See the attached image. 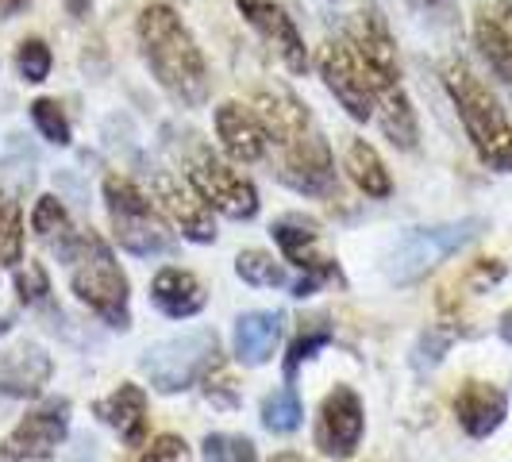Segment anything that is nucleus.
Here are the masks:
<instances>
[{"label":"nucleus","instance_id":"18","mask_svg":"<svg viewBox=\"0 0 512 462\" xmlns=\"http://www.w3.org/2000/svg\"><path fill=\"white\" fill-rule=\"evenodd\" d=\"M270 231H274L282 255L289 258V262H297L305 274L335 278V262L320 255V231H316L312 220H305V216H282Z\"/></svg>","mask_w":512,"mask_h":462},{"label":"nucleus","instance_id":"6","mask_svg":"<svg viewBox=\"0 0 512 462\" xmlns=\"http://www.w3.org/2000/svg\"><path fill=\"white\" fill-rule=\"evenodd\" d=\"M486 228V220H455V224H439V228H416L409 231L397 251L389 258V278L397 285H412L420 278H428L443 258H451L462 251L478 231Z\"/></svg>","mask_w":512,"mask_h":462},{"label":"nucleus","instance_id":"15","mask_svg":"<svg viewBox=\"0 0 512 462\" xmlns=\"http://www.w3.org/2000/svg\"><path fill=\"white\" fill-rule=\"evenodd\" d=\"M47 382H51V355L39 343H20L0 355V393L39 397Z\"/></svg>","mask_w":512,"mask_h":462},{"label":"nucleus","instance_id":"36","mask_svg":"<svg viewBox=\"0 0 512 462\" xmlns=\"http://www.w3.org/2000/svg\"><path fill=\"white\" fill-rule=\"evenodd\" d=\"M447 347V335H439V332H428L424 339H420V355H416V366H432V362H439L443 351Z\"/></svg>","mask_w":512,"mask_h":462},{"label":"nucleus","instance_id":"1","mask_svg":"<svg viewBox=\"0 0 512 462\" xmlns=\"http://www.w3.org/2000/svg\"><path fill=\"white\" fill-rule=\"evenodd\" d=\"M139 47L158 77V85L185 108H201L208 101V66L201 47L193 43L189 27L166 4H147L139 12Z\"/></svg>","mask_w":512,"mask_h":462},{"label":"nucleus","instance_id":"20","mask_svg":"<svg viewBox=\"0 0 512 462\" xmlns=\"http://www.w3.org/2000/svg\"><path fill=\"white\" fill-rule=\"evenodd\" d=\"M151 301L158 312H166L170 320H189L205 308V285L197 274L178 270V266H166L158 278L151 282Z\"/></svg>","mask_w":512,"mask_h":462},{"label":"nucleus","instance_id":"10","mask_svg":"<svg viewBox=\"0 0 512 462\" xmlns=\"http://www.w3.org/2000/svg\"><path fill=\"white\" fill-rule=\"evenodd\" d=\"M151 189H154V201L178 224L185 239H193V243H212L216 239L212 205H208L205 193L193 181H181L178 174H166L162 170V174H154Z\"/></svg>","mask_w":512,"mask_h":462},{"label":"nucleus","instance_id":"22","mask_svg":"<svg viewBox=\"0 0 512 462\" xmlns=\"http://www.w3.org/2000/svg\"><path fill=\"white\" fill-rule=\"evenodd\" d=\"M278 339H282V312H243L235 320V359L262 366L274 359Z\"/></svg>","mask_w":512,"mask_h":462},{"label":"nucleus","instance_id":"39","mask_svg":"<svg viewBox=\"0 0 512 462\" xmlns=\"http://www.w3.org/2000/svg\"><path fill=\"white\" fill-rule=\"evenodd\" d=\"M501 335H505V339L512 343V312L505 316V320H501Z\"/></svg>","mask_w":512,"mask_h":462},{"label":"nucleus","instance_id":"38","mask_svg":"<svg viewBox=\"0 0 512 462\" xmlns=\"http://www.w3.org/2000/svg\"><path fill=\"white\" fill-rule=\"evenodd\" d=\"M24 4H27V0H0V12H4V16H16Z\"/></svg>","mask_w":512,"mask_h":462},{"label":"nucleus","instance_id":"24","mask_svg":"<svg viewBox=\"0 0 512 462\" xmlns=\"http://www.w3.org/2000/svg\"><path fill=\"white\" fill-rule=\"evenodd\" d=\"M347 170L366 197H389L393 181L385 174V162L378 158V151L366 143V139H355L351 151H347Z\"/></svg>","mask_w":512,"mask_h":462},{"label":"nucleus","instance_id":"42","mask_svg":"<svg viewBox=\"0 0 512 462\" xmlns=\"http://www.w3.org/2000/svg\"><path fill=\"white\" fill-rule=\"evenodd\" d=\"M8 328H12V324H8V320H4V316H0V335L8 332Z\"/></svg>","mask_w":512,"mask_h":462},{"label":"nucleus","instance_id":"34","mask_svg":"<svg viewBox=\"0 0 512 462\" xmlns=\"http://www.w3.org/2000/svg\"><path fill=\"white\" fill-rule=\"evenodd\" d=\"M31 228H35V235H43V239H51L54 231L66 228V208H62V201L58 197H39V205L31 212Z\"/></svg>","mask_w":512,"mask_h":462},{"label":"nucleus","instance_id":"3","mask_svg":"<svg viewBox=\"0 0 512 462\" xmlns=\"http://www.w3.org/2000/svg\"><path fill=\"white\" fill-rule=\"evenodd\" d=\"M447 93L459 108V120L478 158L486 162L489 170H501V174H512V124L505 116V108L497 104V97L489 93L478 77L470 74L462 62H451L447 70Z\"/></svg>","mask_w":512,"mask_h":462},{"label":"nucleus","instance_id":"19","mask_svg":"<svg viewBox=\"0 0 512 462\" xmlns=\"http://www.w3.org/2000/svg\"><path fill=\"white\" fill-rule=\"evenodd\" d=\"M93 412L101 416L108 428H116L128 447H143V439H147V393L139 385L124 382L116 393L101 397L93 405Z\"/></svg>","mask_w":512,"mask_h":462},{"label":"nucleus","instance_id":"43","mask_svg":"<svg viewBox=\"0 0 512 462\" xmlns=\"http://www.w3.org/2000/svg\"><path fill=\"white\" fill-rule=\"evenodd\" d=\"M416 4H436V0H416Z\"/></svg>","mask_w":512,"mask_h":462},{"label":"nucleus","instance_id":"32","mask_svg":"<svg viewBox=\"0 0 512 462\" xmlns=\"http://www.w3.org/2000/svg\"><path fill=\"white\" fill-rule=\"evenodd\" d=\"M16 289H20V301H24V305H43L47 293H51L47 270H43L39 262H27L24 270L16 274Z\"/></svg>","mask_w":512,"mask_h":462},{"label":"nucleus","instance_id":"7","mask_svg":"<svg viewBox=\"0 0 512 462\" xmlns=\"http://www.w3.org/2000/svg\"><path fill=\"white\" fill-rule=\"evenodd\" d=\"M189 166V181L205 193V201L212 208H220L231 220H251L258 212V189L251 185V178H243L235 166H228L224 158H216L212 147H205L193 135V147L185 154Z\"/></svg>","mask_w":512,"mask_h":462},{"label":"nucleus","instance_id":"26","mask_svg":"<svg viewBox=\"0 0 512 462\" xmlns=\"http://www.w3.org/2000/svg\"><path fill=\"white\" fill-rule=\"evenodd\" d=\"M0 262L16 266L24 262V216H20V201L16 193H0Z\"/></svg>","mask_w":512,"mask_h":462},{"label":"nucleus","instance_id":"11","mask_svg":"<svg viewBox=\"0 0 512 462\" xmlns=\"http://www.w3.org/2000/svg\"><path fill=\"white\" fill-rule=\"evenodd\" d=\"M282 151H285V158H282V166H278V178H282L289 189H297V193H305V197H328V193H335L332 151H328V143H324L316 131H305L297 143H289Z\"/></svg>","mask_w":512,"mask_h":462},{"label":"nucleus","instance_id":"27","mask_svg":"<svg viewBox=\"0 0 512 462\" xmlns=\"http://www.w3.org/2000/svg\"><path fill=\"white\" fill-rule=\"evenodd\" d=\"M4 185L12 189V193H24L31 189V181H35V166H39V151L27 143L24 135H12L8 139V147H4Z\"/></svg>","mask_w":512,"mask_h":462},{"label":"nucleus","instance_id":"40","mask_svg":"<svg viewBox=\"0 0 512 462\" xmlns=\"http://www.w3.org/2000/svg\"><path fill=\"white\" fill-rule=\"evenodd\" d=\"M66 4H70V12H74V16H81V12H85V4H89V0H66Z\"/></svg>","mask_w":512,"mask_h":462},{"label":"nucleus","instance_id":"33","mask_svg":"<svg viewBox=\"0 0 512 462\" xmlns=\"http://www.w3.org/2000/svg\"><path fill=\"white\" fill-rule=\"evenodd\" d=\"M328 339H332V332H328V328H308V332L293 343L289 359H285V382H293V378H297V366H301L305 359H312V355H316V351H320Z\"/></svg>","mask_w":512,"mask_h":462},{"label":"nucleus","instance_id":"2","mask_svg":"<svg viewBox=\"0 0 512 462\" xmlns=\"http://www.w3.org/2000/svg\"><path fill=\"white\" fill-rule=\"evenodd\" d=\"M62 258L70 266V285H74L77 301H85L108 328H128V278L116 266L101 235L97 231H66Z\"/></svg>","mask_w":512,"mask_h":462},{"label":"nucleus","instance_id":"14","mask_svg":"<svg viewBox=\"0 0 512 462\" xmlns=\"http://www.w3.org/2000/svg\"><path fill=\"white\" fill-rule=\"evenodd\" d=\"M370 70V66H366ZM370 81H374V101H378V124L389 135L393 147L401 151H412L416 139H420V128H416V112H412L409 97L401 89V74H382V70H370Z\"/></svg>","mask_w":512,"mask_h":462},{"label":"nucleus","instance_id":"29","mask_svg":"<svg viewBox=\"0 0 512 462\" xmlns=\"http://www.w3.org/2000/svg\"><path fill=\"white\" fill-rule=\"evenodd\" d=\"M31 120H35V128L43 131V139H51L58 147H70V120H66V112L58 108V101L39 97V101L31 104Z\"/></svg>","mask_w":512,"mask_h":462},{"label":"nucleus","instance_id":"9","mask_svg":"<svg viewBox=\"0 0 512 462\" xmlns=\"http://www.w3.org/2000/svg\"><path fill=\"white\" fill-rule=\"evenodd\" d=\"M362 401L351 385H335L332 393L320 405V420H316V447L328 459H351L362 443Z\"/></svg>","mask_w":512,"mask_h":462},{"label":"nucleus","instance_id":"17","mask_svg":"<svg viewBox=\"0 0 512 462\" xmlns=\"http://www.w3.org/2000/svg\"><path fill=\"white\" fill-rule=\"evenodd\" d=\"M216 131H220V139H224V151H228L235 162H258V158L266 154V143H270L262 120L235 101L216 108Z\"/></svg>","mask_w":512,"mask_h":462},{"label":"nucleus","instance_id":"16","mask_svg":"<svg viewBox=\"0 0 512 462\" xmlns=\"http://www.w3.org/2000/svg\"><path fill=\"white\" fill-rule=\"evenodd\" d=\"M474 39L489 66L512 81V0H482L478 20H474Z\"/></svg>","mask_w":512,"mask_h":462},{"label":"nucleus","instance_id":"21","mask_svg":"<svg viewBox=\"0 0 512 462\" xmlns=\"http://www.w3.org/2000/svg\"><path fill=\"white\" fill-rule=\"evenodd\" d=\"M455 412H459V424L466 436L486 439L489 432H497L501 420H505V393H501L497 385L466 382L462 393L455 397Z\"/></svg>","mask_w":512,"mask_h":462},{"label":"nucleus","instance_id":"23","mask_svg":"<svg viewBox=\"0 0 512 462\" xmlns=\"http://www.w3.org/2000/svg\"><path fill=\"white\" fill-rule=\"evenodd\" d=\"M258 116H262V128H266V135H274V143H278V147L297 143V139L308 131V112L293 101L285 89L258 93Z\"/></svg>","mask_w":512,"mask_h":462},{"label":"nucleus","instance_id":"28","mask_svg":"<svg viewBox=\"0 0 512 462\" xmlns=\"http://www.w3.org/2000/svg\"><path fill=\"white\" fill-rule=\"evenodd\" d=\"M235 274L247 285H258V289H278V285L289 282L285 266L274 255H266V251H243L235 258Z\"/></svg>","mask_w":512,"mask_h":462},{"label":"nucleus","instance_id":"8","mask_svg":"<svg viewBox=\"0 0 512 462\" xmlns=\"http://www.w3.org/2000/svg\"><path fill=\"white\" fill-rule=\"evenodd\" d=\"M320 74H324V85L335 93V101L343 104L355 120H370L378 112L370 70H366L362 54L351 43H328L320 51Z\"/></svg>","mask_w":512,"mask_h":462},{"label":"nucleus","instance_id":"30","mask_svg":"<svg viewBox=\"0 0 512 462\" xmlns=\"http://www.w3.org/2000/svg\"><path fill=\"white\" fill-rule=\"evenodd\" d=\"M205 462H258L255 443L247 436L216 432V436L205 439Z\"/></svg>","mask_w":512,"mask_h":462},{"label":"nucleus","instance_id":"25","mask_svg":"<svg viewBox=\"0 0 512 462\" xmlns=\"http://www.w3.org/2000/svg\"><path fill=\"white\" fill-rule=\"evenodd\" d=\"M301 416H305V405H301V397H297L293 385H282V389L266 393V401H262V424L270 432H278V436L297 432L301 428Z\"/></svg>","mask_w":512,"mask_h":462},{"label":"nucleus","instance_id":"13","mask_svg":"<svg viewBox=\"0 0 512 462\" xmlns=\"http://www.w3.org/2000/svg\"><path fill=\"white\" fill-rule=\"evenodd\" d=\"M239 12L247 16V24L255 27L258 35L282 54V62L293 70V74H305L308 70V51H305V39L301 31L293 24V16H285L282 4L274 0H235Z\"/></svg>","mask_w":512,"mask_h":462},{"label":"nucleus","instance_id":"37","mask_svg":"<svg viewBox=\"0 0 512 462\" xmlns=\"http://www.w3.org/2000/svg\"><path fill=\"white\" fill-rule=\"evenodd\" d=\"M208 397L212 401H220V405H239V397H235V389H231V378H220V385H212L208 382Z\"/></svg>","mask_w":512,"mask_h":462},{"label":"nucleus","instance_id":"12","mask_svg":"<svg viewBox=\"0 0 512 462\" xmlns=\"http://www.w3.org/2000/svg\"><path fill=\"white\" fill-rule=\"evenodd\" d=\"M70 432V405L66 401H51L47 409L27 412L24 420L12 428V436L4 439L0 455L12 462L20 459H47L54 447Z\"/></svg>","mask_w":512,"mask_h":462},{"label":"nucleus","instance_id":"35","mask_svg":"<svg viewBox=\"0 0 512 462\" xmlns=\"http://www.w3.org/2000/svg\"><path fill=\"white\" fill-rule=\"evenodd\" d=\"M139 462H193V455H189V443L181 436H158L151 439V447L143 451Z\"/></svg>","mask_w":512,"mask_h":462},{"label":"nucleus","instance_id":"31","mask_svg":"<svg viewBox=\"0 0 512 462\" xmlns=\"http://www.w3.org/2000/svg\"><path fill=\"white\" fill-rule=\"evenodd\" d=\"M16 70L24 81H47L51 74V51L43 39H24L20 51H16Z\"/></svg>","mask_w":512,"mask_h":462},{"label":"nucleus","instance_id":"5","mask_svg":"<svg viewBox=\"0 0 512 462\" xmlns=\"http://www.w3.org/2000/svg\"><path fill=\"white\" fill-rule=\"evenodd\" d=\"M220 355V339L208 328L197 332L170 335L162 343H154L151 351L143 355V374L151 378V385L158 393H181L189 385H197L208 370L216 366Z\"/></svg>","mask_w":512,"mask_h":462},{"label":"nucleus","instance_id":"4","mask_svg":"<svg viewBox=\"0 0 512 462\" xmlns=\"http://www.w3.org/2000/svg\"><path fill=\"white\" fill-rule=\"evenodd\" d=\"M104 205H108V220H112V235L128 255L151 258L166 255L174 247V235L162 224V216L154 212V205L131 185L128 178L104 181Z\"/></svg>","mask_w":512,"mask_h":462},{"label":"nucleus","instance_id":"41","mask_svg":"<svg viewBox=\"0 0 512 462\" xmlns=\"http://www.w3.org/2000/svg\"><path fill=\"white\" fill-rule=\"evenodd\" d=\"M274 462H305V459H301V455H293V451H285V455H278Z\"/></svg>","mask_w":512,"mask_h":462}]
</instances>
